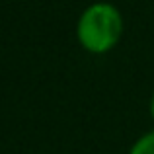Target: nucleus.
<instances>
[{
	"mask_svg": "<svg viewBox=\"0 0 154 154\" xmlns=\"http://www.w3.org/2000/svg\"><path fill=\"white\" fill-rule=\"evenodd\" d=\"M129 154H154V129L140 135L129 148Z\"/></svg>",
	"mask_w": 154,
	"mask_h": 154,
	"instance_id": "2",
	"label": "nucleus"
},
{
	"mask_svg": "<svg viewBox=\"0 0 154 154\" xmlns=\"http://www.w3.org/2000/svg\"><path fill=\"white\" fill-rule=\"evenodd\" d=\"M125 31L119 8L111 2H94L84 8L76 22V39L80 47L92 55H107L117 47Z\"/></svg>",
	"mask_w": 154,
	"mask_h": 154,
	"instance_id": "1",
	"label": "nucleus"
},
{
	"mask_svg": "<svg viewBox=\"0 0 154 154\" xmlns=\"http://www.w3.org/2000/svg\"><path fill=\"white\" fill-rule=\"evenodd\" d=\"M148 113H150V119L154 121V94L150 96V103H148Z\"/></svg>",
	"mask_w": 154,
	"mask_h": 154,
	"instance_id": "3",
	"label": "nucleus"
}]
</instances>
